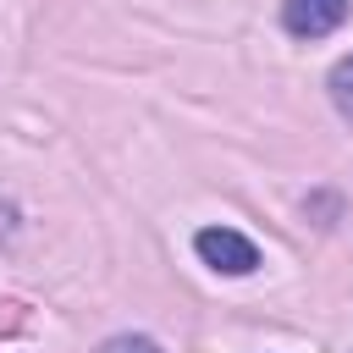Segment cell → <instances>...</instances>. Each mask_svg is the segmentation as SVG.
<instances>
[{"instance_id": "3", "label": "cell", "mask_w": 353, "mask_h": 353, "mask_svg": "<svg viewBox=\"0 0 353 353\" xmlns=\"http://www.w3.org/2000/svg\"><path fill=\"white\" fill-rule=\"evenodd\" d=\"M325 88H331V105L353 121V55H342L336 66H331V77H325Z\"/></svg>"}, {"instance_id": "1", "label": "cell", "mask_w": 353, "mask_h": 353, "mask_svg": "<svg viewBox=\"0 0 353 353\" xmlns=\"http://www.w3.org/2000/svg\"><path fill=\"white\" fill-rule=\"evenodd\" d=\"M193 248H199V259H204L210 270H226V276H248V270L259 265V248H254L243 232H232V226H204V232L193 237Z\"/></svg>"}, {"instance_id": "2", "label": "cell", "mask_w": 353, "mask_h": 353, "mask_svg": "<svg viewBox=\"0 0 353 353\" xmlns=\"http://www.w3.org/2000/svg\"><path fill=\"white\" fill-rule=\"evenodd\" d=\"M347 17V0H281V28L292 39H325Z\"/></svg>"}, {"instance_id": "4", "label": "cell", "mask_w": 353, "mask_h": 353, "mask_svg": "<svg viewBox=\"0 0 353 353\" xmlns=\"http://www.w3.org/2000/svg\"><path fill=\"white\" fill-rule=\"evenodd\" d=\"M99 353H160V342H149V336H110Z\"/></svg>"}]
</instances>
